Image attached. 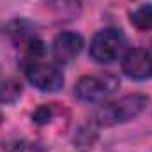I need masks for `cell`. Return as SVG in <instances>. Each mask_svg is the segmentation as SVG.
Listing matches in <instances>:
<instances>
[{
  "mask_svg": "<svg viewBox=\"0 0 152 152\" xmlns=\"http://www.w3.org/2000/svg\"><path fill=\"white\" fill-rule=\"evenodd\" d=\"M126 51V36L118 28H104L90 42V57L97 64H110Z\"/></svg>",
  "mask_w": 152,
  "mask_h": 152,
  "instance_id": "7a4b0ae2",
  "label": "cell"
},
{
  "mask_svg": "<svg viewBox=\"0 0 152 152\" xmlns=\"http://www.w3.org/2000/svg\"><path fill=\"white\" fill-rule=\"evenodd\" d=\"M149 103V97L143 94H131V96H124L115 103H108L104 106H101L96 112V122L103 127H110L117 124H124L133 120L134 117L142 113L145 110Z\"/></svg>",
  "mask_w": 152,
  "mask_h": 152,
  "instance_id": "6da1fadb",
  "label": "cell"
},
{
  "mask_svg": "<svg viewBox=\"0 0 152 152\" xmlns=\"http://www.w3.org/2000/svg\"><path fill=\"white\" fill-rule=\"evenodd\" d=\"M2 118H4V115L0 113V124H2Z\"/></svg>",
  "mask_w": 152,
  "mask_h": 152,
  "instance_id": "9c48e42d",
  "label": "cell"
},
{
  "mask_svg": "<svg viewBox=\"0 0 152 152\" xmlns=\"http://www.w3.org/2000/svg\"><path fill=\"white\" fill-rule=\"evenodd\" d=\"M25 75L28 81L39 88L41 92H57L64 85L62 73L51 66V64H42L37 60H30L25 67Z\"/></svg>",
  "mask_w": 152,
  "mask_h": 152,
  "instance_id": "277c9868",
  "label": "cell"
},
{
  "mask_svg": "<svg viewBox=\"0 0 152 152\" xmlns=\"http://www.w3.org/2000/svg\"><path fill=\"white\" fill-rule=\"evenodd\" d=\"M131 23L138 30H152V4L138 7L131 14Z\"/></svg>",
  "mask_w": 152,
  "mask_h": 152,
  "instance_id": "52a82bcc",
  "label": "cell"
},
{
  "mask_svg": "<svg viewBox=\"0 0 152 152\" xmlns=\"http://www.w3.org/2000/svg\"><path fill=\"white\" fill-rule=\"evenodd\" d=\"M50 117H51V108L50 106H41L37 108L34 115H32V118H34V122H37V124H46L48 120H50Z\"/></svg>",
  "mask_w": 152,
  "mask_h": 152,
  "instance_id": "ba28073f",
  "label": "cell"
},
{
  "mask_svg": "<svg viewBox=\"0 0 152 152\" xmlns=\"http://www.w3.org/2000/svg\"><path fill=\"white\" fill-rule=\"evenodd\" d=\"M83 37L78 32H62L53 41V58L60 64H69L80 55Z\"/></svg>",
  "mask_w": 152,
  "mask_h": 152,
  "instance_id": "8992f818",
  "label": "cell"
},
{
  "mask_svg": "<svg viewBox=\"0 0 152 152\" xmlns=\"http://www.w3.org/2000/svg\"><path fill=\"white\" fill-rule=\"evenodd\" d=\"M117 87L118 81L112 75H85L78 80L75 92L81 101L97 103L113 94Z\"/></svg>",
  "mask_w": 152,
  "mask_h": 152,
  "instance_id": "3957f363",
  "label": "cell"
},
{
  "mask_svg": "<svg viewBox=\"0 0 152 152\" xmlns=\"http://www.w3.org/2000/svg\"><path fill=\"white\" fill-rule=\"evenodd\" d=\"M122 71L131 80H149L152 76V55L143 48H131L124 53Z\"/></svg>",
  "mask_w": 152,
  "mask_h": 152,
  "instance_id": "5b68a950",
  "label": "cell"
}]
</instances>
